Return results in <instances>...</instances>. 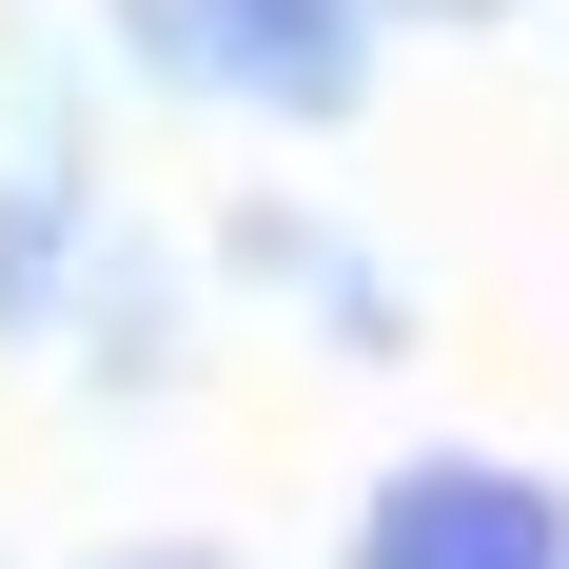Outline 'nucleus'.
Masks as SVG:
<instances>
[{
    "mask_svg": "<svg viewBox=\"0 0 569 569\" xmlns=\"http://www.w3.org/2000/svg\"><path fill=\"white\" fill-rule=\"evenodd\" d=\"M353 569H569V491L550 471H491V452H432L373 491Z\"/></svg>",
    "mask_w": 569,
    "mask_h": 569,
    "instance_id": "f257e3e1",
    "label": "nucleus"
},
{
    "mask_svg": "<svg viewBox=\"0 0 569 569\" xmlns=\"http://www.w3.org/2000/svg\"><path fill=\"white\" fill-rule=\"evenodd\" d=\"M197 79H236V99H276V118H335L353 99V59H373V0H138Z\"/></svg>",
    "mask_w": 569,
    "mask_h": 569,
    "instance_id": "f03ea898",
    "label": "nucleus"
},
{
    "mask_svg": "<svg viewBox=\"0 0 569 569\" xmlns=\"http://www.w3.org/2000/svg\"><path fill=\"white\" fill-rule=\"evenodd\" d=\"M138 569H197V550H138Z\"/></svg>",
    "mask_w": 569,
    "mask_h": 569,
    "instance_id": "7ed1b4c3",
    "label": "nucleus"
}]
</instances>
